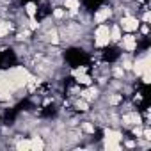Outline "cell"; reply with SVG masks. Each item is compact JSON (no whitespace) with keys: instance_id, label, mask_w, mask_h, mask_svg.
Wrapping results in <instances>:
<instances>
[{"instance_id":"8992f818","label":"cell","mask_w":151,"mask_h":151,"mask_svg":"<svg viewBox=\"0 0 151 151\" xmlns=\"http://www.w3.org/2000/svg\"><path fill=\"white\" fill-rule=\"evenodd\" d=\"M110 14H112V11H110L109 7H101V9L94 14V22H96V23H105V22L110 18Z\"/></svg>"},{"instance_id":"7a4b0ae2","label":"cell","mask_w":151,"mask_h":151,"mask_svg":"<svg viewBox=\"0 0 151 151\" xmlns=\"http://www.w3.org/2000/svg\"><path fill=\"white\" fill-rule=\"evenodd\" d=\"M119 27H121L123 30H126V32H133V30L139 29V20L133 18V16H124V18H121Z\"/></svg>"},{"instance_id":"6da1fadb","label":"cell","mask_w":151,"mask_h":151,"mask_svg":"<svg viewBox=\"0 0 151 151\" xmlns=\"http://www.w3.org/2000/svg\"><path fill=\"white\" fill-rule=\"evenodd\" d=\"M109 43H110V29H109V25L100 23L94 32V45L101 48V46H107Z\"/></svg>"},{"instance_id":"3957f363","label":"cell","mask_w":151,"mask_h":151,"mask_svg":"<svg viewBox=\"0 0 151 151\" xmlns=\"http://www.w3.org/2000/svg\"><path fill=\"white\" fill-rule=\"evenodd\" d=\"M133 71H135V75L149 73V57L144 55L142 59H137V60L133 62Z\"/></svg>"},{"instance_id":"cb8c5ba5","label":"cell","mask_w":151,"mask_h":151,"mask_svg":"<svg viewBox=\"0 0 151 151\" xmlns=\"http://www.w3.org/2000/svg\"><path fill=\"white\" fill-rule=\"evenodd\" d=\"M30 29H37V23H36V20H34V18L30 20Z\"/></svg>"},{"instance_id":"603a6c76","label":"cell","mask_w":151,"mask_h":151,"mask_svg":"<svg viewBox=\"0 0 151 151\" xmlns=\"http://www.w3.org/2000/svg\"><path fill=\"white\" fill-rule=\"evenodd\" d=\"M149 18H151V14H149V11H146V13H144V16H142V20L147 23V22H149Z\"/></svg>"},{"instance_id":"ffe728a7","label":"cell","mask_w":151,"mask_h":151,"mask_svg":"<svg viewBox=\"0 0 151 151\" xmlns=\"http://www.w3.org/2000/svg\"><path fill=\"white\" fill-rule=\"evenodd\" d=\"M82 128H84L87 133H93V132H94V126H93V124H89V123H84V124H82Z\"/></svg>"},{"instance_id":"30bf717a","label":"cell","mask_w":151,"mask_h":151,"mask_svg":"<svg viewBox=\"0 0 151 151\" xmlns=\"http://www.w3.org/2000/svg\"><path fill=\"white\" fill-rule=\"evenodd\" d=\"M105 140H121V133L114 132V130H107L105 132Z\"/></svg>"},{"instance_id":"5b68a950","label":"cell","mask_w":151,"mask_h":151,"mask_svg":"<svg viewBox=\"0 0 151 151\" xmlns=\"http://www.w3.org/2000/svg\"><path fill=\"white\" fill-rule=\"evenodd\" d=\"M123 124L126 126H135V124H140V116L139 112H128L123 116Z\"/></svg>"},{"instance_id":"8fae6325","label":"cell","mask_w":151,"mask_h":151,"mask_svg":"<svg viewBox=\"0 0 151 151\" xmlns=\"http://www.w3.org/2000/svg\"><path fill=\"white\" fill-rule=\"evenodd\" d=\"M45 147V142L41 140V137H34L30 140V149H43Z\"/></svg>"},{"instance_id":"e0dca14e","label":"cell","mask_w":151,"mask_h":151,"mask_svg":"<svg viewBox=\"0 0 151 151\" xmlns=\"http://www.w3.org/2000/svg\"><path fill=\"white\" fill-rule=\"evenodd\" d=\"M121 100H123V96H121V94H114V96H110V98H109V103H110V105H117Z\"/></svg>"},{"instance_id":"d4e9b609","label":"cell","mask_w":151,"mask_h":151,"mask_svg":"<svg viewBox=\"0 0 151 151\" xmlns=\"http://www.w3.org/2000/svg\"><path fill=\"white\" fill-rule=\"evenodd\" d=\"M147 30H149V29H147V25H144V27H142V34H147Z\"/></svg>"},{"instance_id":"7402d4cb","label":"cell","mask_w":151,"mask_h":151,"mask_svg":"<svg viewBox=\"0 0 151 151\" xmlns=\"http://www.w3.org/2000/svg\"><path fill=\"white\" fill-rule=\"evenodd\" d=\"M53 16H55V18H62V16H64V11H62V9H55V11H53Z\"/></svg>"},{"instance_id":"4fadbf2b","label":"cell","mask_w":151,"mask_h":151,"mask_svg":"<svg viewBox=\"0 0 151 151\" xmlns=\"http://www.w3.org/2000/svg\"><path fill=\"white\" fill-rule=\"evenodd\" d=\"M105 149L117 151V149H121V144H119V140H105Z\"/></svg>"},{"instance_id":"44dd1931","label":"cell","mask_w":151,"mask_h":151,"mask_svg":"<svg viewBox=\"0 0 151 151\" xmlns=\"http://www.w3.org/2000/svg\"><path fill=\"white\" fill-rule=\"evenodd\" d=\"M114 75H116L117 78H123V75H124V69H121V68H116V69H114Z\"/></svg>"},{"instance_id":"5bb4252c","label":"cell","mask_w":151,"mask_h":151,"mask_svg":"<svg viewBox=\"0 0 151 151\" xmlns=\"http://www.w3.org/2000/svg\"><path fill=\"white\" fill-rule=\"evenodd\" d=\"M9 30H11V25H9V22L0 20V36H6V34H9Z\"/></svg>"},{"instance_id":"ba28073f","label":"cell","mask_w":151,"mask_h":151,"mask_svg":"<svg viewBox=\"0 0 151 151\" xmlns=\"http://www.w3.org/2000/svg\"><path fill=\"white\" fill-rule=\"evenodd\" d=\"M96 93H98V91H96L94 87H91V89H86V91H82V93H80V96H82L86 101H93V100L96 98Z\"/></svg>"},{"instance_id":"2e32d148","label":"cell","mask_w":151,"mask_h":151,"mask_svg":"<svg viewBox=\"0 0 151 151\" xmlns=\"http://www.w3.org/2000/svg\"><path fill=\"white\" fill-rule=\"evenodd\" d=\"M46 36H48V41H52V43H59V34H57V30H50Z\"/></svg>"},{"instance_id":"d6986e66","label":"cell","mask_w":151,"mask_h":151,"mask_svg":"<svg viewBox=\"0 0 151 151\" xmlns=\"http://www.w3.org/2000/svg\"><path fill=\"white\" fill-rule=\"evenodd\" d=\"M87 107H89V105H87L86 100H78V101H77V109H78V110L84 112V110H87Z\"/></svg>"},{"instance_id":"277c9868","label":"cell","mask_w":151,"mask_h":151,"mask_svg":"<svg viewBox=\"0 0 151 151\" xmlns=\"http://www.w3.org/2000/svg\"><path fill=\"white\" fill-rule=\"evenodd\" d=\"M119 41H121V45H123V48H124L126 52H133V50L137 48V39H135L132 34H126V36H123Z\"/></svg>"},{"instance_id":"9a60e30c","label":"cell","mask_w":151,"mask_h":151,"mask_svg":"<svg viewBox=\"0 0 151 151\" xmlns=\"http://www.w3.org/2000/svg\"><path fill=\"white\" fill-rule=\"evenodd\" d=\"M77 82H78V84H84V86H89V84H91V77L80 73V75H77Z\"/></svg>"},{"instance_id":"9c48e42d","label":"cell","mask_w":151,"mask_h":151,"mask_svg":"<svg viewBox=\"0 0 151 151\" xmlns=\"http://www.w3.org/2000/svg\"><path fill=\"white\" fill-rule=\"evenodd\" d=\"M121 39V27L116 25L110 29V41H119Z\"/></svg>"},{"instance_id":"ac0fdd59","label":"cell","mask_w":151,"mask_h":151,"mask_svg":"<svg viewBox=\"0 0 151 151\" xmlns=\"http://www.w3.org/2000/svg\"><path fill=\"white\" fill-rule=\"evenodd\" d=\"M16 147L18 149H30V140H20L16 144Z\"/></svg>"},{"instance_id":"52a82bcc","label":"cell","mask_w":151,"mask_h":151,"mask_svg":"<svg viewBox=\"0 0 151 151\" xmlns=\"http://www.w3.org/2000/svg\"><path fill=\"white\" fill-rule=\"evenodd\" d=\"M64 7L69 9L71 14H75L78 11V7H80V2H78V0H64Z\"/></svg>"},{"instance_id":"7c38bea8","label":"cell","mask_w":151,"mask_h":151,"mask_svg":"<svg viewBox=\"0 0 151 151\" xmlns=\"http://www.w3.org/2000/svg\"><path fill=\"white\" fill-rule=\"evenodd\" d=\"M25 11H27V14H29L30 18H34V16H36V13H37V7H36V4H34V2H29V4L25 6Z\"/></svg>"}]
</instances>
